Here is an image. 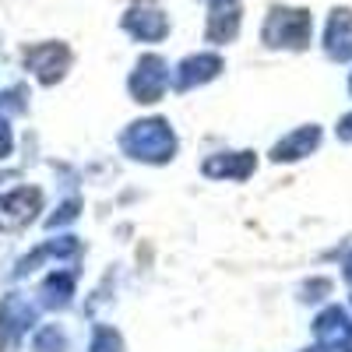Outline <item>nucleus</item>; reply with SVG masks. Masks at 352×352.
Wrapping results in <instances>:
<instances>
[{
    "instance_id": "0eeeda50",
    "label": "nucleus",
    "mask_w": 352,
    "mask_h": 352,
    "mask_svg": "<svg viewBox=\"0 0 352 352\" xmlns=\"http://www.w3.org/2000/svg\"><path fill=\"white\" fill-rule=\"evenodd\" d=\"M36 324V307L25 296L11 292V296L0 303V349H18L21 335Z\"/></svg>"
},
{
    "instance_id": "9d476101",
    "label": "nucleus",
    "mask_w": 352,
    "mask_h": 352,
    "mask_svg": "<svg viewBox=\"0 0 352 352\" xmlns=\"http://www.w3.org/2000/svg\"><path fill=\"white\" fill-rule=\"evenodd\" d=\"M320 46L331 60L345 64L352 60V11L349 8H335L324 21V36H320Z\"/></svg>"
},
{
    "instance_id": "20e7f679",
    "label": "nucleus",
    "mask_w": 352,
    "mask_h": 352,
    "mask_svg": "<svg viewBox=\"0 0 352 352\" xmlns=\"http://www.w3.org/2000/svg\"><path fill=\"white\" fill-rule=\"evenodd\" d=\"M169 85H173L169 64L162 60V56H155V53L141 56V60L134 64V71H131V81H127L134 102H159Z\"/></svg>"
},
{
    "instance_id": "5701e85b",
    "label": "nucleus",
    "mask_w": 352,
    "mask_h": 352,
    "mask_svg": "<svg viewBox=\"0 0 352 352\" xmlns=\"http://www.w3.org/2000/svg\"><path fill=\"white\" fill-rule=\"evenodd\" d=\"M303 352H331L328 345H320V349H303Z\"/></svg>"
},
{
    "instance_id": "1a4fd4ad",
    "label": "nucleus",
    "mask_w": 352,
    "mask_h": 352,
    "mask_svg": "<svg viewBox=\"0 0 352 352\" xmlns=\"http://www.w3.org/2000/svg\"><path fill=\"white\" fill-rule=\"evenodd\" d=\"M314 335L320 345H328L331 352H352V317L342 307H328L324 314H317Z\"/></svg>"
},
{
    "instance_id": "f257e3e1",
    "label": "nucleus",
    "mask_w": 352,
    "mask_h": 352,
    "mask_svg": "<svg viewBox=\"0 0 352 352\" xmlns=\"http://www.w3.org/2000/svg\"><path fill=\"white\" fill-rule=\"evenodd\" d=\"M314 39V18L307 8L275 4L261 25V43L268 50H307Z\"/></svg>"
},
{
    "instance_id": "f3484780",
    "label": "nucleus",
    "mask_w": 352,
    "mask_h": 352,
    "mask_svg": "<svg viewBox=\"0 0 352 352\" xmlns=\"http://www.w3.org/2000/svg\"><path fill=\"white\" fill-rule=\"evenodd\" d=\"M88 352H124V338L116 335L113 328H106V324H102V328H96Z\"/></svg>"
},
{
    "instance_id": "f03ea898",
    "label": "nucleus",
    "mask_w": 352,
    "mask_h": 352,
    "mask_svg": "<svg viewBox=\"0 0 352 352\" xmlns=\"http://www.w3.org/2000/svg\"><path fill=\"white\" fill-rule=\"evenodd\" d=\"M120 148L138 162L162 166L176 155V134L166 120H159V116H152V120H134L120 134Z\"/></svg>"
},
{
    "instance_id": "4be33fe9",
    "label": "nucleus",
    "mask_w": 352,
    "mask_h": 352,
    "mask_svg": "<svg viewBox=\"0 0 352 352\" xmlns=\"http://www.w3.org/2000/svg\"><path fill=\"white\" fill-rule=\"evenodd\" d=\"M219 4H236V0H208V8H219Z\"/></svg>"
},
{
    "instance_id": "6ab92c4d",
    "label": "nucleus",
    "mask_w": 352,
    "mask_h": 352,
    "mask_svg": "<svg viewBox=\"0 0 352 352\" xmlns=\"http://www.w3.org/2000/svg\"><path fill=\"white\" fill-rule=\"evenodd\" d=\"M74 215H78V201H67V204H60V215H53L46 226H50V229H56L60 222H71Z\"/></svg>"
},
{
    "instance_id": "9b49d317",
    "label": "nucleus",
    "mask_w": 352,
    "mask_h": 352,
    "mask_svg": "<svg viewBox=\"0 0 352 352\" xmlns=\"http://www.w3.org/2000/svg\"><path fill=\"white\" fill-rule=\"evenodd\" d=\"M240 25H243V8L240 4H219L208 8V21H204V39L226 46L240 36Z\"/></svg>"
},
{
    "instance_id": "4468645a",
    "label": "nucleus",
    "mask_w": 352,
    "mask_h": 352,
    "mask_svg": "<svg viewBox=\"0 0 352 352\" xmlns=\"http://www.w3.org/2000/svg\"><path fill=\"white\" fill-rule=\"evenodd\" d=\"M39 296H43V307H67L71 296H74V275L71 272H53L43 282Z\"/></svg>"
},
{
    "instance_id": "412c9836",
    "label": "nucleus",
    "mask_w": 352,
    "mask_h": 352,
    "mask_svg": "<svg viewBox=\"0 0 352 352\" xmlns=\"http://www.w3.org/2000/svg\"><path fill=\"white\" fill-rule=\"evenodd\" d=\"M345 282H349V285H352V257H349V261H345Z\"/></svg>"
},
{
    "instance_id": "7ed1b4c3",
    "label": "nucleus",
    "mask_w": 352,
    "mask_h": 352,
    "mask_svg": "<svg viewBox=\"0 0 352 352\" xmlns=\"http://www.w3.org/2000/svg\"><path fill=\"white\" fill-rule=\"evenodd\" d=\"M124 32L138 43H162L169 36V14L159 0H134L124 11Z\"/></svg>"
},
{
    "instance_id": "423d86ee",
    "label": "nucleus",
    "mask_w": 352,
    "mask_h": 352,
    "mask_svg": "<svg viewBox=\"0 0 352 352\" xmlns=\"http://www.w3.org/2000/svg\"><path fill=\"white\" fill-rule=\"evenodd\" d=\"M43 208V190L39 187H18L0 197V232H14L36 219Z\"/></svg>"
},
{
    "instance_id": "39448f33",
    "label": "nucleus",
    "mask_w": 352,
    "mask_h": 352,
    "mask_svg": "<svg viewBox=\"0 0 352 352\" xmlns=\"http://www.w3.org/2000/svg\"><path fill=\"white\" fill-rule=\"evenodd\" d=\"M25 67L32 71L43 85H56L71 67V50L64 43H39L25 50Z\"/></svg>"
},
{
    "instance_id": "b1692460",
    "label": "nucleus",
    "mask_w": 352,
    "mask_h": 352,
    "mask_svg": "<svg viewBox=\"0 0 352 352\" xmlns=\"http://www.w3.org/2000/svg\"><path fill=\"white\" fill-rule=\"evenodd\" d=\"M349 92H352V74H349Z\"/></svg>"
},
{
    "instance_id": "f8f14e48",
    "label": "nucleus",
    "mask_w": 352,
    "mask_h": 352,
    "mask_svg": "<svg viewBox=\"0 0 352 352\" xmlns=\"http://www.w3.org/2000/svg\"><path fill=\"white\" fill-rule=\"evenodd\" d=\"M317 144H320V127L303 124V127H296L292 134H285V138L275 144V148H272V159H275V162H296V159L314 155Z\"/></svg>"
},
{
    "instance_id": "aec40b11",
    "label": "nucleus",
    "mask_w": 352,
    "mask_h": 352,
    "mask_svg": "<svg viewBox=\"0 0 352 352\" xmlns=\"http://www.w3.org/2000/svg\"><path fill=\"white\" fill-rule=\"evenodd\" d=\"M338 138H342V141H352V113H349V116H342V124H338Z\"/></svg>"
},
{
    "instance_id": "2eb2a0df",
    "label": "nucleus",
    "mask_w": 352,
    "mask_h": 352,
    "mask_svg": "<svg viewBox=\"0 0 352 352\" xmlns=\"http://www.w3.org/2000/svg\"><path fill=\"white\" fill-rule=\"evenodd\" d=\"M74 250H78V243H74V240H53V243L39 247L36 254H28V257L18 264V275H28V272H32L39 261H46V257H64V254H74Z\"/></svg>"
},
{
    "instance_id": "6e6552de",
    "label": "nucleus",
    "mask_w": 352,
    "mask_h": 352,
    "mask_svg": "<svg viewBox=\"0 0 352 352\" xmlns=\"http://www.w3.org/2000/svg\"><path fill=\"white\" fill-rule=\"evenodd\" d=\"M226 64H222V56L219 53H190V56H184L180 64H176V71H173V88L176 92H187V88H194V85H204V81H212V78H219V71H222Z\"/></svg>"
},
{
    "instance_id": "a211bd4d",
    "label": "nucleus",
    "mask_w": 352,
    "mask_h": 352,
    "mask_svg": "<svg viewBox=\"0 0 352 352\" xmlns=\"http://www.w3.org/2000/svg\"><path fill=\"white\" fill-rule=\"evenodd\" d=\"M14 148V138H11V124H8V116H0V159H8Z\"/></svg>"
},
{
    "instance_id": "dca6fc26",
    "label": "nucleus",
    "mask_w": 352,
    "mask_h": 352,
    "mask_svg": "<svg viewBox=\"0 0 352 352\" xmlns=\"http://www.w3.org/2000/svg\"><path fill=\"white\" fill-rule=\"evenodd\" d=\"M32 349L36 352H67V338H64V331L56 328V324H46V328L36 331Z\"/></svg>"
},
{
    "instance_id": "ddd939ff",
    "label": "nucleus",
    "mask_w": 352,
    "mask_h": 352,
    "mask_svg": "<svg viewBox=\"0 0 352 352\" xmlns=\"http://www.w3.org/2000/svg\"><path fill=\"white\" fill-rule=\"evenodd\" d=\"M257 159L254 152H226V155H212L208 162H201V173L204 176H215V180H247L254 173Z\"/></svg>"
}]
</instances>
